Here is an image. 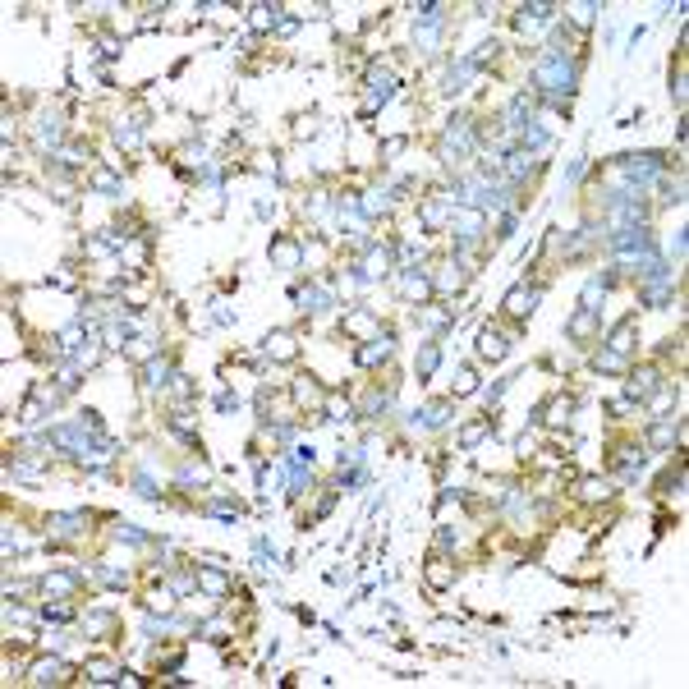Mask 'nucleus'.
<instances>
[{"label":"nucleus","instance_id":"1","mask_svg":"<svg viewBox=\"0 0 689 689\" xmlns=\"http://www.w3.org/2000/svg\"><path fill=\"white\" fill-rule=\"evenodd\" d=\"M537 88H547V92H570V83H575V64L566 60V56H547V60L537 64Z\"/></svg>","mask_w":689,"mask_h":689},{"label":"nucleus","instance_id":"2","mask_svg":"<svg viewBox=\"0 0 689 689\" xmlns=\"http://www.w3.org/2000/svg\"><path fill=\"white\" fill-rule=\"evenodd\" d=\"M505 350H510V340H505L501 331H492V326H487V331L478 336V354H483V359H492V363H496V359H505Z\"/></svg>","mask_w":689,"mask_h":689},{"label":"nucleus","instance_id":"3","mask_svg":"<svg viewBox=\"0 0 689 689\" xmlns=\"http://www.w3.org/2000/svg\"><path fill=\"white\" fill-rule=\"evenodd\" d=\"M450 583H455V566L442 561V556H432V561H428V588L442 593V588H450Z\"/></svg>","mask_w":689,"mask_h":689},{"label":"nucleus","instance_id":"4","mask_svg":"<svg viewBox=\"0 0 689 689\" xmlns=\"http://www.w3.org/2000/svg\"><path fill=\"white\" fill-rule=\"evenodd\" d=\"M32 680H37V685L64 680V662H60V657H42V662H32Z\"/></svg>","mask_w":689,"mask_h":689},{"label":"nucleus","instance_id":"5","mask_svg":"<svg viewBox=\"0 0 689 689\" xmlns=\"http://www.w3.org/2000/svg\"><path fill=\"white\" fill-rule=\"evenodd\" d=\"M634 326H639V317H625V322H620V326H616V331H612V340H607V350H612V354H620V359H625L629 340H634Z\"/></svg>","mask_w":689,"mask_h":689},{"label":"nucleus","instance_id":"6","mask_svg":"<svg viewBox=\"0 0 689 689\" xmlns=\"http://www.w3.org/2000/svg\"><path fill=\"white\" fill-rule=\"evenodd\" d=\"M267 354H271V359H280V363H290L294 354H299V350H294V336H285V331L267 336Z\"/></svg>","mask_w":689,"mask_h":689},{"label":"nucleus","instance_id":"7","mask_svg":"<svg viewBox=\"0 0 689 689\" xmlns=\"http://www.w3.org/2000/svg\"><path fill=\"white\" fill-rule=\"evenodd\" d=\"M533 299H537V294H529V285H515V290L505 294V313H510V317H524Z\"/></svg>","mask_w":689,"mask_h":689},{"label":"nucleus","instance_id":"8","mask_svg":"<svg viewBox=\"0 0 689 689\" xmlns=\"http://www.w3.org/2000/svg\"><path fill=\"white\" fill-rule=\"evenodd\" d=\"M593 326H597V308H579V313L570 317V336L583 340V336H593Z\"/></svg>","mask_w":689,"mask_h":689},{"label":"nucleus","instance_id":"9","mask_svg":"<svg viewBox=\"0 0 689 689\" xmlns=\"http://www.w3.org/2000/svg\"><path fill=\"white\" fill-rule=\"evenodd\" d=\"M657 382V367H634V382H629V396H648Z\"/></svg>","mask_w":689,"mask_h":689},{"label":"nucleus","instance_id":"10","mask_svg":"<svg viewBox=\"0 0 689 689\" xmlns=\"http://www.w3.org/2000/svg\"><path fill=\"white\" fill-rule=\"evenodd\" d=\"M83 675H88V680H115L120 671H115V662H106V657H92L88 666H83Z\"/></svg>","mask_w":689,"mask_h":689},{"label":"nucleus","instance_id":"11","mask_svg":"<svg viewBox=\"0 0 689 689\" xmlns=\"http://www.w3.org/2000/svg\"><path fill=\"white\" fill-rule=\"evenodd\" d=\"M675 437H680V428H675V418H662L657 428H653V446H671Z\"/></svg>","mask_w":689,"mask_h":689},{"label":"nucleus","instance_id":"12","mask_svg":"<svg viewBox=\"0 0 689 689\" xmlns=\"http://www.w3.org/2000/svg\"><path fill=\"white\" fill-rule=\"evenodd\" d=\"M198 583L207 588V593H226V588H230L226 575H216V570H198Z\"/></svg>","mask_w":689,"mask_h":689},{"label":"nucleus","instance_id":"13","mask_svg":"<svg viewBox=\"0 0 689 689\" xmlns=\"http://www.w3.org/2000/svg\"><path fill=\"white\" fill-rule=\"evenodd\" d=\"M487 428H492V423H469V428L459 432V442H464V446H478L483 437H487Z\"/></svg>","mask_w":689,"mask_h":689},{"label":"nucleus","instance_id":"14","mask_svg":"<svg viewBox=\"0 0 689 689\" xmlns=\"http://www.w3.org/2000/svg\"><path fill=\"white\" fill-rule=\"evenodd\" d=\"M579 496H583V501H597V496H612V487H607V483H597V478H588V483L579 487Z\"/></svg>","mask_w":689,"mask_h":689},{"label":"nucleus","instance_id":"15","mask_svg":"<svg viewBox=\"0 0 689 689\" xmlns=\"http://www.w3.org/2000/svg\"><path fill=\"white\" fill-rule=\"evenodd\" d=\"M593 363L602 367V372H616V367L625 363V359H620V354H612V350H602V354H597V359H593Z\"/></svg>","mask_w":689,"mask_h":689},{"label":"nucleus","instance_id":"16","mask_svg":"<svg viewBox=\"0 0 689 689\" xmlns=\"http://www.w3.org/2000/svg\"><path fill=\"white\" fill-rule=\"evenodd\" d=\"M299 400H304V404H313V409H317V404H322V391H317V386H308V382H299Z\"/></svg>","mask_w":689,"mask_h":689},{"label":"nucleus","instance_id":"17","mask_svg":"<svg viewBox=\"0 0 689 689\" xmlns=\"http://www.w3.org/2000/svg\"><path fill=\"white\" fill-rule=\"evenodd\" d=\"M474 391V372L469 367H459V377H455V396H469Z\"/></svg>","mask_w":689,"mask_h":689},{"label":"nucleus","instance_id":"18","mask_svg":"<svg viewBox=\"0 0 689 689\" xmlns=\"http://www.w3.org/2000/svg\"><path fill=\"white\" fill-rule=\"evenodd\" d=\"M551 418H547V423H566V413H570V400H556V404H551Z\"/></svg>","mask_w":689,"mask_h":689},{"label":"nucleus","instance_id":"19","mask_svg":"<svg viewBox=\"0 0 689 689\" xmlns=\"http://www.w3.org/2000/svg\"><path fill=\"white\" fill-rule=\"evenodd\" d=\"M432 367H437V350H432V345H428V350H423V359H418V372H423V377H428Z\"/></svg>","mask_w":689,"mask_h":689},{"label":"nucleus","instance_id":"20","mask_svg":"<svg viewBox=\"0 0 689 689\" xmlns=\"http://www.w3.org/2000/svg\"><path fill=\"white\" fill-rule=\"evenodd\" d=\"M345 326H350V331H367V326H372V317H367V313H354Z\"/></svg>","mask_w":689,"mask_h":689},{"label":"nucleus","instance_id":"21","mask_svg":"<svg viewBox=\"0 0 689 689\" xmlns=\"http://www.w3.org/2000/svg\"><path fill=\"white\" fill-rule=\"evenodd\" d=\"M115 143H120V147H134L138 134H134V129H115Z\"/></svg>","mask_w":689,"mask_h":689}]
</instances>
